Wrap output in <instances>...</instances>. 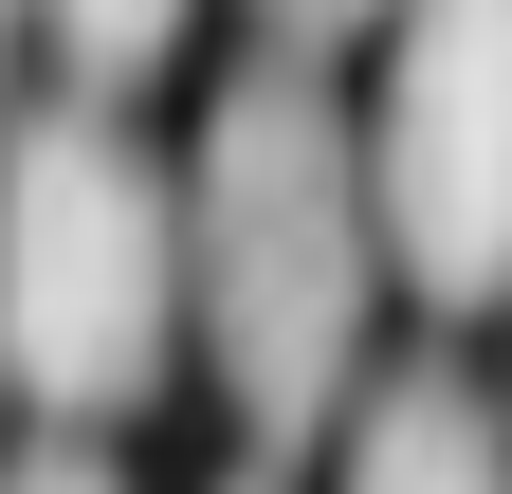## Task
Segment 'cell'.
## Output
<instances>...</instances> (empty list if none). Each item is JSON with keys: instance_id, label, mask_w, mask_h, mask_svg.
Masks as SVG:
<instances>
[{"instance_id": "6", "label": "cell", "mask_w": 512, "mask_h": 494, "mask_svg": "<svg viewBox=\"0 0 512 494\" xmlns=\"http://www.w3.org/2000/svg\"><path fill=\"white\" fill-rule=\"evenodd\" d=\"M0 494H128L92 440H37V458H0Z\"/></svg>"}, {"instance_id": "7", "label": "cell", "mask_w": 512, "mask_h": 494, "mask_svg": "<svg viewBox=\"0 0 512 494\" xmlns=\"http://www.w3.org/2000/svg\"><path fill=\"white\" fill-rule=\"evenodd\" d=\"M256 19H275V55H330V37H366L384 0H256Z\"/></svg>"}, {"instance_id": "5", "label": "cell", "mask_w": 512, "mask_h": 494, "mask_svg": "<svg viewBox=\"0 0 512 494\" xmlns=\"http://www.w3.org/2000/svg\"><path fill=\"white\" fill-rule=\"evenodd\" d=\"M19 19L55 37V74L110 110V92H147L165 55H183V19H202V0H19Z\"/></svg>"}, {"instance_id": "9", "label": "cell", "mask_w": 512, "mask_h": 494, "mask_svg": "<svg viewBox=\"0 0 512 494\" xmlns=\"http://www.w3.org/2000/svg\"><path fill=\"white\" fill-rule=\"evenodd\" d=\"M220 494H293V476H275V458H256V476H220Z\"/></svg>"}, {"instance_id": "8", "label": "cell", "mask_w": 512, "mask_h": 494, "mask_svg": "<svg viewBox=\"0 0 512 494\" xmlns=\"http://www.w3.org/2000/svg\"><path fill=\"white\" fill-rule=\"evenodd\" d=\"M19 37H37V19H19V0H0V92H19Z\"/></svg>"}, {"instance_id": "10", "label": "cell", "mask_w": 512, "mask_h": 494, "mask_svg": "<svg viewBox=\"0 0 512 494\" xmlns=\"http://www.w3.org/2000/svg\"><path fill=\"white\" fill-rule=\"evenodd\" d=\"M0 403H19V385H0Z\"/></svg>"}, {"instance_id": "4", "label": "cell", "mask_w": 512, "mask_h": 494, "mask_svg": "<svg viewBox=\"0 0 512 494\" xmlns=\"http://www.w3.org/2000/svg\"><path fill=\"white\" fill-rule=\"evenodd\" d=\"M330 494H512L494 385H458V366H384V385L348 403V476H330Z\"/></svg>"}, {"instance_id": "11", "label": "cell", "mask_w": 512, "mask_h": 494, "mask_svg": "<svg viewBox=\"0 0 512 494\" xmlns=\"http://www.w3.org/2000/svg\"><path fill=\"white\" fill-rule=\"evenodd\" d=\"M494 421H512V403H494Z\"/></svg>"}, {"instance_id": "1", "label": "cell", "mask_w": 512, "mask_h": 494, "mask_svg": "<svg viewBox=\"0 0 512 494\" xmlns=\"http://www.w3.org/2000/svg\"><path fill=\"white\" fill-rule=\"evenodd\" d=\"M366 312H384L366 147L311 55H256L202 92V147H183V348L220 366L256 458L330 440L366 403Z\"/></svg>"}, {"instance_id": "2", "label": "cell", "mask_w": 512, "mask_h": 494, "mask_svg": "<svg viewBox=\"0 0 512 494\" xmlns=\"http://www.w3.org/2000/svg\"><path fill=\"white\" fill-rule=\"evenodd\" d=\"M183 366V165L128 147V110L55 92L0 129V385L37 421H147Z\"/></svg>"}, {"instance_id": "3", "label": "cell", "mask_w": 512, "mask_h": 494, "mask_svg": "<svg viewBox=\"0 0 512 494\" xmlns=\"http://www.w3.org/2000/svg\"><path fill=\"white\" fill-rule=\"evenodd\" d=\"M366 238L421 312L512 293V0H384V92L348 110Z\"/></svg>"}]
</instances>
